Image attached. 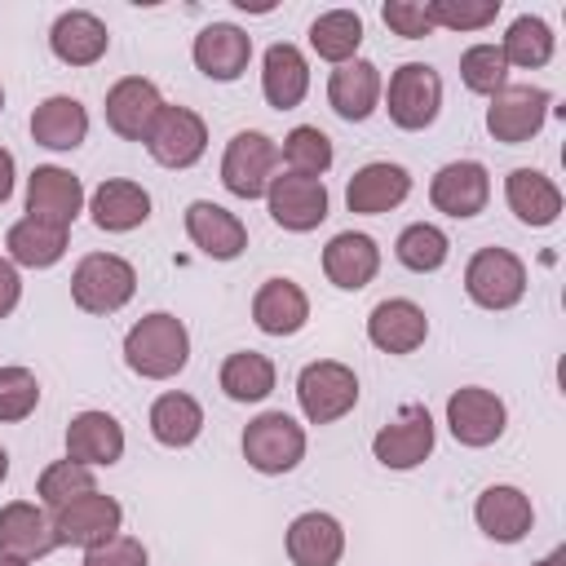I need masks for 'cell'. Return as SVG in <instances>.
<instances>
[{
	"mask_svg": "<svg viewBox=\"0 0 566 566\" xmlns=\"http://www.w3.org/2000/svg\"><path fill=\"white\" fill-rule=\"evenodd\" d=\"M460 80L469 93H482V97H495L504 84H509V62L500 53V44H469L460 53Z\"/></svg>",
	"mask_w": 566,
	"mask_h": 566,
	"instance_id": "obj_40",
	"label": "cell"
},
{
	"mask_svg": "<svg viewBox=\"0 0 566 566\" xmlns=\"http://www.w3.org/2000/svg\"><path fill=\"white\" fill-rule=\"evenodd\" d=\"M310 318V296L292 279H265L252 296V323L265 336H296Z\"/></svg>",
	"mask_w": 566,
	"mask_h": 566,
	"instance_id": "obj_31",
	"label": "cell"
},
{
	"mask_svg": "<svg viewBox=\"0 0 566 566\" xmlns=\"http://www.w3.org/2000/svg\"><path fill=\"white\" fill-rule=\"evenodd\" d=\"M394 256H398L407 270H416V274H433V270L447 265L451 239H447V230H438L433 221H411V226L398 234Z\"/></svg>",
	"mask_w": 566,
	"mask_h": 566,
	"instance_id": "obj_38",
	"label": "cell"
},
{
	"mask_svg": "<svg viewBox=\"0 0 566 566\" xmlns=\"http://www.w3.org/2000/svg\"><path fill=\"white\" fill-rule=\"evenodd\" d=\"M88 212H93V226L106 230V234H128L137 226H146L150 217V195L146 186L128 181V177H106L93 195H88Z\"/></svg>",
	"mask_w": 566,
	"mask_h": 566,
	"instance_id": "obj_28",
	"label": "cell"
},
{
	"mask_svg": "<svg viewBox=\"0 0 566 566\" xmlns=\"http://www.w3.org/2000/svg\"><path fill=\"white\" fill-rule=\"evenodd\" d=\"M190 57H195V66H199L208 80L230 84V80H239V75L248 71V62H252V35H248L243 27H234V22H208V27L195 35Z\"/></svg>",
	"mask_w": 566,
	"mask_h": 566,
	"instance_id": "obj_18",
	"label": "cell"
},
{
	"mask_svg": "<svg viewBox=\"0 0 566 566\" xmlns=\"http://www.w3.org/2000/svg\"><path fill=\"white\" fill-rule=\"evenodd\" d=\"M146 150L159 168H195L208 150V124L199 111L190 106H168L155 115L150 133H146Z\"/></svg>",
	"mask_w": 566,
	"mask_h": 566,
	"instance_id": "obj_10",
	"label": "cell"
},
{
	"mask_svg": "<svg viewBox=\"0 0 566 566\" xmlns=\"http://www.w3.org/2000/svg\"><path fill=\"white\" fill-rule=\"evenodd\" d=\"M407 195H411V172H407L402 164H389V159L363 164V168L349 177V186H345V203H349V212H358V217L394 212Z\"/></svg>",
	"mask_w": 566,
	"mask_h": 566,
	"instance_id": "obj_19",
	"label": "cell"
},
{
	"mask_svg": "<svg viewBox=\"0 0 566 566\" xmlns=\"http://www.w3.org/2000/svg\"><path fill=\"white\" fill-rule=\"evenodd\" d=\"M424 336H429V318L407 296H389L367 314V340L380 354H416Z\"/></svg>",
	"mask_w": 566,
	"mask_h": 566,
	"instance_id": "obj_22",
	"label": "cell"
},
{
	"mask_svg": "<svg viewBox=\"0 0 566 566\" xmlns=\"http://www.w3.org/2000/svg\"><path fill=\"white\" fill-rule=\"evenodd\" d=\"M553 111V93L539 84H504L486 106V133L504 146L531 142Z\"/></svg>",
	"mask_w": 566,
	"mask_h": 566,
	"instance_id": "obj_9",
	"label": "cell"
},
{
	"mask_svg": "<svg viewBox=\"0 0 566 566\" xmlns=\"http://www.w3.org/2000/svg\"><path fill=\"white\" fill-rule=\"evenodd\" d=\"M31 137L44 150H75L88 137V111L71 93H53L31 111Z\"/></svg>",
	"mask_w": 566,
	"mask_h": 566,
	"instance_id": "obj_32",
	"label": "cell"
},
{
	"mask_svg": "<svg viewBox=\"0 0 566 566\" xmlns=\"http://www.w3.org/2000/svg\"><path fill=\"white\" fill-rule=\"evenodd\" d=\"M358 44H363V18L354 9H327L310 22V49L332 66L354 62Z\"/></svg>",
	"mask_w": 566,
	"mask_h": 566,
	"instance_id": "obj_35",
	"label": "cell"
},
{
	"mask_svg": "<svg viewBox=\"0 0 566 566\" xmlns=\"http://www.w3.org/2000/svg\"><path fill=\"white\" fill-rule=\"evenodd\" d=\"M80 566H150V553L133 535H111V539L84 548V562Z\"/></svg>",
	"mask_w": 566,
	"mask_h": 566,
	"instance_id": "obj_44",
	"label": "cell"
},
{
	"mask_svg": "<svg viewBox=\"0 0 566 566\" xmlns=\"http://www.w3.org/2000/svg\"><path fill=\"white\" fill-rule=\"evenodd\" d=\"M274 168H279V146L274 137L256 133V128H243L226 142V155H221V186L234 195V199H265L270 181H274Z\"/></svg>",
	"mask_w": 566,
	"mask_h": 566,
	"instance_id": "obj_7",
	"label": "cell"
},
{
	"mask_svg": "<svg viewBox=\"0 0 566 566\" xmlns=\"http://www.w3.org/2000/svg\"><path fill=\"white\" fill-rule=\"evenodd\" d=\"M40 407V380L31 367H0V424H18Z\"/></svg>",
	"mask_w": 566,
	"mask_h": 566,
	"instance_id": "obj_43",
	"label": "cell"
},
{
	"mask_svg": "<svg viewBox=\"0 0 566 566\" xmlns=\"http://www.w3.org/2000/svg\"><path fill=\"white\" fill-rule=\"evenodd\" d=\"M133 292H137V270L115 252H88L71 270V301L84 314H115L133 301Z\"/></svg>",
	"mask_w": 566,
	"mask_h": 566,
	"instance_id": "obj_2",
	"label": "cell"
},
{
	"mask_svg": "<svg viewBox=\"0 0 566 566\" xmlns=\"http://www.w3.org/2000/svg\"><path fill=\"white\" fill-rule=\"evenodd\" d=\"M433 442H438V424H433L429 407H424V402H407L389 424L376 429L371 455H376L385 469L407 473V469H416V464H424V460L433 455Z\"/></svg>",
	"mask_w": 566,
	"mask_h": 566,
	"instance_id": "obj_8",
	"label": "cell"
},
{
	"mask_svg": "<svg viewBox=\"0 0 566 566\" xmlns=\"http://www.w3.org/2000/svg\"><path fill=\"white\" fill-rule=\"evenodd\" d=\"M0 111H4V84H0Z\"/></svg>",
	"mask_w": 566,
	"mask_h": 566,
	"instance_id": "obj_51",
	"label": "cell"
},
{
	"mask_svg": "<svg viewBox=\"0 0 566 566\" xmlns=\"http://www.w3.org/2000/svg\"><path fill=\"white\" fill-rule=\"evenodd\" d=\"M473 522L486 539L495 544H517L531 535L535 526V509H531V495L522 486H509V482H495L486 486L478 500H473Z\"/></svg>",
	"mask_w": 566,
	"mask_h": 566,
	"instance_id": "obj_16",
	"label": "cell"
},
{
	"mask_svg": "<svg viewBox=\"0 0 566 566\" xmlns=\"http://www.w3.org/2000/svg\"><path fill=\"white\" fill-rule=\"evenodd\" d=\"M464 292L478 310H513L526 296V265L509 248H478L464 265Z\"/></svg>",
	"mask_w": 566,
	"mask_h": 566,
	"instance_id": "obj_3",
	"label": "cell"
},
{
	"mask_svg": "<svg viewBox=\"0 0 566 566\" xmlns=\"http://www.w3.org/2000/svg\"><path fill=\"white\" fill-rule=\"evenodd\" d=\"M124 363L128 371H137L142 380H168L190 363V332L177 314L155 310L146 318H137L124 336Z\"/></svg>",
	"mask_w": 566,
	"mask_h": 566,
	"instance_id": "obj_1",
	"label": "cell"
},
{
	"mask_svg": "<svg viewBox=\"0 0 566 566\" xmlns=\"http://www.w3.org/2000/svg\"><path fill=\"white\" fill-rule=\"evenodd\" d=\"M186 234H190V243H195L203 256H212V261H234V256H243V248H248V226H243L230 208H221V203H212V199H195V203L186 208Z\"/></svg>",
	"mask_w": 566,
	"mask_h": 566,
	"instance_id": "obj_20",
	"label": "cell"
},
{
	"mask_svg": "<svg viewBox=\"0 0 566 566\" xmlns=\"http://www.w3.org/2000/svg\"><path fill=\"white\" fill-rule=\"evenodd\" d=\"M283 544H287L292 566H336L345 557V526L332 513L310 509L292 517Z\"/></svg>",
	"mask_w": 566,
	"mask_h": 566,
	"instance_id": "obj_24",
	"label": "cell"
},
{
	"mask_svg": "<svg viewBox=\"0 0 566 566\" xmlns=\"http://www.w3.org/2000/svg\"><path fill=\"white\" fill-rule=\"evenodd\" d=\"M124 526V509L115 495H102V491H84L75 500H66L62 509H53V535H57V548L62 544H75V548H93L111 535H119Z\"/></svg>",
	"mask_w": 566,
	"mask_h": 566,
	"instance_id": "obj_13",
	"label": "cell"
},
{
	"mask_svg": "<svg viewBox=\"0 0 566 566\" xmlns=\"http://www.w3.org/2000/svg\"><path fill=\"white\" fill-rule=\"evenodd\" d=\"M380 93H385V80H380V66L367 62V57H354V62H340L332 75H327V102L340 119L349 124H363L376 106H380Z\"/></svg>",
	"mask_w": 566,
	"mask_h": 566,
	"instance_id": "obj_26",
	"label": "cell"
},
{
	"mask_svg": "<svg viewBox=\"0 0 566 566\" xmlns=\"http://www.w3.org/2000/svg\"><path fill=\"white\" fill-rule=\"evenodd\" d=\"M221 389L234 402H261L274 394V363L256 349H234L221 363Z\"/></svg>",
	"mask_w": 566,
	"mask_h": 566,
	"instance_id": "obj_37",
	"label": "cell"
},
{
	"mask_svg": "<svg viewBox=\"0 0 566 566\" xmlns=\"http://www.w3.org/2000/svg\"><path fill=\"white\" fill-rule=\"evenodd\" d=\"M4 478H9V451L0 447V482H4Z\"/></svg>",
	"mask_w": 566,
	"mask_h": 566,
	"instance_id": "obj_49",
	"label": "cell"
},
{
	"mask_svg": "<svg viewBox=\"0 0 566 566\" xmlns=\"http://www.w3.org/2000/svg\"><path fill=\"white\" fill-rule=\"evenodd\" d=\"M535 566H566V548H553L548 557H539Z\"/></svg>",
	"mask_w": 566,
	"mask_h": 566,
	"instance_id": "obj_48",
	"label": "cell"
},
{
	"mask_svg": "<svg viewBox=\"0 0 566 566\" xmlns=\"http://www.w3.org/2000/svg\"><path fill=\"white\" fill-rule=\"evenodd\" d=\"M424 13L433 27L447 31H482L500 18V0H429Z\"/></svg>",
	"mask_w": 566,
	"mask_h": 566,
	"instance_id": "obj_42",
	"label": "cell"
},
{
	"mask_svg": "<svg viewBox=\"0 0 566 566\" xmlns=\"http://www.w3.org/2000/svg\"><path fill=\"white\" fill-rule=\"evenodd\" d=\"M265 208H270L274 226L292 230V234H310L327 221V186H323V177L274 172V181L265 190Z\"/></svg>",
	"mask_w": 566,
	"mask_h": 566,
	"instance_id": "obj_12",
	"label": "cell"
},
{
	"mask_svg": "<svg viewBox=\"0 0 566 566\" xmlns=\"http://www.w3.org/2000/svg\"><path fill=\"white\" fill-rule=\"evenodd\" d=\"M159 111H164V97L146 75H124L106 88V128L124 142H146Z\"/></svg>",
	"mask_w": 566,
	"mask_h": 566,
	"instance_id": "obj_15",
	"label": "cell"
},
{
	"mask_svg": "<svg viewBox=\"0 0 566 566\" xmlns=\"http://www.w3.org/2000/svg\"><path fill=\"white\" fill-rule=\"evenodd\" d=\"M486 199H491V172H486V164H478V159H451V164H442V168L433 172V181H429V203H433L438 212L455 217V221L478 217V212L486 208Z\"/></svg>",
	"mask_w": 566,
	"mask_h": 566,
	"instance_id": "obj_14",
	"label": "cell"
},
{
	"mask_svg": "<svg viewBox=\"0 0 566 566\" xmlns=\"http://www.w3.org/2000/svg\"><path fill=\"white\" fill-rule=\"evenodd\" d=\"M150 433H155L159 447L181 451V447H190V442L203 433V407H199L190 394L168 389V394H159V398L150 402Z\"/></svg>",
	"mask_w": 566,
	"mask_h": 566,
	"instance_id": "obj_34",
	"label": "cell"
},
{
	"mask_svg": "<svg viewBox=\"0 0 566 566\" xmlns=\"http://www.w3.org/2000/svg\"><path fill=\"white\" fill-rule=\"evenodd\" d=\"M261 93H265V102L274 111H292V106L305 102V93H310V62H305V53L296 44L279 40V44L265 49V57H261Z\"/></svg>",
	"mask_w": 566,
	"mask_h": 566,
	"instance_id": "obj_29",
	"label": "cell"
},
{
	"mask_svg": "<svg viewBox=\"0 0 566 566\" xmlns=\"http://www.w3.org/2000/svg\"><path fill=\"white\" fill-rule=\"evenodd\" d=\"M323 274L340 292H363L380 274V248H376V239L363 234V230L332 234V243L323 248Z\"/></svg>",
	"mask_w": 566,
	"mask_h": 566,
	"instance_id": "obj_21",
	"label": "cell"
},
{
	"mask_svg": "<svg viewBox=\"0 0 566 566\" xmlns=\"http://www.w3.org/2000/svg\"><path fill=\"white\" fill-rule=\"evenodd\" d=\"M279 155H283L287 172H301V177H323V172L332 168V159H336L332 137H327L323 128H314V124H296V128L283 137Z\"/></svg>",
	"mask_w": 566,
	"mask_h": 566,
	"instance_id": "obj_39",
	"label": "cell"
},
{
	"mask_svg": "<svg viewBox=\"0 0 566 566\" xmlns=\"http://www.w3.org/2000/svg\"><path fill=\"white\" fill-rule=\"evenodd\" d=\"M84 491H97V478H93V469L88 464H80V460H53L44 473H40V482H35V495H40V504H49V509H62L66 500H75V495H84Z\"/></svg>",
	"mask_w": 566,
	"mask_h": 566,
	"instance_id": "obj_41",
	"label": "cell"
},
{
	"mask_svg": "<svg viewBox=\"0 0 566 566\" xmlns=\"http://www.w3.org/2000/svg\"><path fill=\"white\" fill-rule=\"evenodd\" d=\"M243 460L265 478L292 473L305 460V424H296L287 411H261L243 429Z\"/></svg>",
	"mask_w": 566,
	"mask_h": 566,
	"instance_id": "obj_4",
	"label": "cell"
},
{
	"mask_svg": "<svg viewBox=\"0 0 566 566\" xmlns=\"http://www.w3.org/2000/svg\"><path fill=\"white\" fill-rule=\"evenodd\" d=\"M380 18H385V27H389L394 35H402V40H424V35L433 31L424 4H416V0H385V4H380Z\"/></svg>",
	"mask_w": 566,
	"mask_h": 566,
	"instance_id": "obj_45",
	"label": "cell"
},
{
	"mask_svg": "<svg viewBox=\"0 0 566 566\" xmlns=\"http://www.w3.org/2000/svg\"><path fill=\"white\" fill-rule=\"evenodd\" d=\"M84 212V186L71 168H57V164H40L31 177H27V217L35 221H53V226H66Z\"/></svg>",
	"mask_w": 566,
	"mask_h": 566,
	"instance_id": "obj_17",
	"label": "cell"
},
{
	"mask_svg": "<svg viewBox=\"0 0 566 566\" xmlns=\"http://www.w3.org/2000/svg\"><path fill=\"white\" fill-rule=\"evenodd\" d=\"M49 49H53V57L66 62V66H93V62L106 57L111 31H106V22H102L97 13H88V9H66V13H57V22L49 27Z\"/></svg>",
	"mask_w": 566,
	"mask_h": 566,
	"instance_id": "obj_25",
	"label": "cell"
},
{
	"mask_svg": "<svg viewBox=\"0 0 566 566\" xmlns=\"http://www.w3.org/2000/svg\"><path fill=\"white\" fill-rule=\"evenodd\" d=\"M296 402H301V411H305L310 424H332V420L349 416L354 402H358V376H354V367H345L336 358L305 363L301 376H296Z\"/></svg>",
	"mask_w": 566,
	"mask_h": 566,
	"instance_id": "obj_6",
	"label": "cell"
},
{
	"mask_svg": "<svg viewBox=\"0 0 566 566\" xmlns=\"http://www.w3.org/2000/svg\"><path fill=\"white\" fill-rule=\"evenodd\" d=\"M66 455L88 469H111L124 455V424L111 411H80L66 424Z\"/></svg>",
	"mask_w": 566,
	"mask_h": 566,
	"instance_id": "obj_27",
	"label": "cell"
},
{
	"mask_svg": "<svg viewBox=\"0 0 566 566\" xmlns=\"http://www.w3.org/2000/svg\"><path fill=\"white\" fill-rule=\"evenodd\" d=\"M66 239H71V230H66V226L22 217V221H13V226H9L4 248H9V261H13V265L49 270V265H57V261L66 256Z\"/></svg>",
	"mask_w": 566,
	"mask_h": 566,
	"instance_id": "obj_33",
	"label": "cell"
},
{
	"mask_svg": "<svg viewBox=\"0 0 566 566\" xmlns=\"http://www.w3.org/2000/svg\"><path fill=\"white\" fill-rule=\"evenodd\" d=\"M504 424H509V407L495 389L464 385L447 398V429L460 447H491L504 438Z\"/></svg>",
	"mask_w": 566,
	"mask_h": 566,
	"instance_id": "obj_11",
	"label": "cell"
},
{
	"mask_svg": "<svg viewBox=\"0 0 566 566\" xmlns=\"http://www.w3.org/2000/svg\"><path fill=\"white\" fill-rule=\"evenodd\" d=\"M553 49H557V35L544 18L535 13H522L509 22L504 40H500V53L509 66H522V71H535V66H548L553 62Z\"/></svg>",
	"mask_w": 566,
	"mask_h": 566,
	"instance_id": "obj_36",
	"label": "cell"
},
{
	"mask_svg": "<svg viewBox=\"0 0 566 566\" xmlns=\"http://www.w3.org/2000/svg\"><path fill=\"white\" fill-rule=\"evenodd\" d=\"M0 566H27V562H22V557H4V553H0Z\"/></svg>",
	"mask_w": 566,
	"mask_h": 566,
	"instance_id": "obj_50",
	"label": "cell"
},
{
	"mask_svg": "<svg viewBox=\"0 0 566 566\" xmlns=\"http://www.w3.org/2000/svg\"><path fill=\"white\" fill-rule=\"evenodd\" d=\"M57 548V535H53V517L31 504V500H9L0 509V553L4 557H22V562H35V557H49Z\"/></svg>",
	"mask_w": 566,
	"mask_h": 566,
	"instance_id": "obj_23",
	"label": "cell"
},
{
	"mask_svg": "<svg viewBox=\"0 0 566 566\" xmlns=\"http://www.w3.org/2000/svg\"><path fill=\"white\" fill-rule=\"evenodd\" d=\"M22 301V279H18V265L0 256V318H9Z\"/></svg>",
	"mask_w": 566,
	"mask_h": 566,
	"instance_id": "obj_46",
	"label": "cell"
},
{
	"mask_svg": "<svg viewBox=\"0 0 566 566\" xmlns=\"http://www.w3.org/2000/svg\"><path fill=\"white\" fill-rule=\"evenodd\" d=\"M385 97V111L389 119L402 128V133H420L438 119L442 111V75L429 66V62H402L394 75H389V88L380 93Z\"/></svg>",
	"mask_w": 566,
	"mask_h": 566,
	"instance_id": "obj_5",
	"label": "cell"
},
{
	"mask_svg": "<svg viewBox=\"0 0 566 566\" xmlns=\"http://www.w3.org/2000/svg\"><path fill=\"white\" fill-rule=\"evenodd\" d=\"M504 199H509V212L531 230H544L562 217V190L539 168H513L504 177Z\"/></svg>",
	"mask_w": 566,
	"mask_h": 566,
	"instance_id": "obj_30",
	"label": "cell"
},
{
	"mask_svg": "<svg viewBox=\"0 0 566 566\" xmlns=\"http://www.w3.org/2000/svg\"><path fill=\"white\" fill-rule=\"evenodd\" d=\"M13 177H18V168H13V155L0 146V203L13 195Z\"/></svg>",
	"mask_w": 566,
	"mask_h": 566,
	"instance_id": "obj_47",
	"label": "cell"
}]
</instances>
